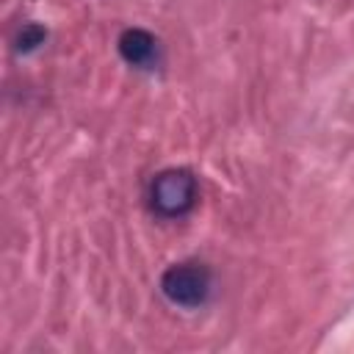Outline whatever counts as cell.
<instances>
[{"label": "cell", "mask_w": 354, "mask_h": 354, "mask_svg": "<svg viewBox=\"0 0 354 354\" xmlns=\"http://www.w3.org/2000/svg\"><path fill=\"white\" fill-rule=\"evenodd\" d=\"M44 39H47V30H44L39 22H28V25L19 28V33H17V39H14V50L22 53V55H28V53L39 50V47L44 44Z\"/></svg>", "instance_id": "4"}, {"label": "cell", "mask_w": 354, "mask_h": 354, "mask_svg": "<svg viewBox=\"0 0 354 354\" xmlns=\"http://www.w3.org/2000/svg\"><path fill=\"white\" fill-rule=\"evenodd\" d=\"M213 290L210 268L202 263H174L160 274V293L174 307L196 310L207 301Z\"/></svg>", "instance_id": "2"}, {"label": "cell", "mask_w": 354, "mask_h": 354, "mask_svg": "<svg viewBox=\"0 0 354 354\" xmlns=\"http://www.w3.org/2000/svg\"><path fill=\"white\" fill-rule=\"evenodd\" d=\"M199 199V180L191 169H163L149 183V205L163 218H183Z\"/></svg>", "instance_id": "1"}, {"label": "cell", "mask_w": 354, "mask_h": 354, "mask_svg": "<svg viewBox=\"0 0 354 354\" xmlns=\"http://www.w3.org/2000/svg\"><path fill=\"white\" fill-rule=\"evenodd\" d=\"M116 50L122 55L124 64L136 66V69H155L158 58H160V47H158V39L144 30V28H127L119 33V41H116Z\"/></svg>", "instance_id": "3"}]
</instances>
